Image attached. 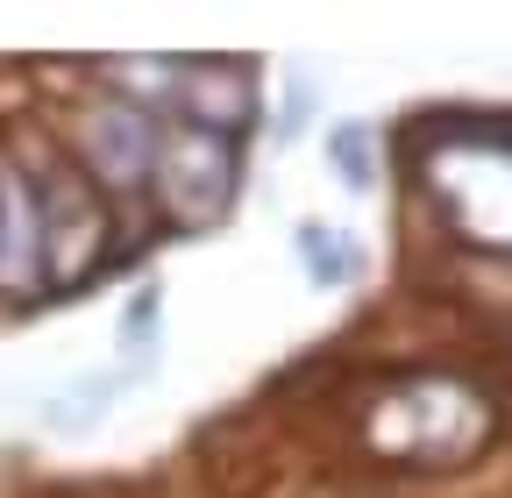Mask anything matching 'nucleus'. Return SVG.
I'll return each instance as SVG.
<instances>
[{"label":"nucleus","instance_id":"1","mask_svg":"<svg viewBox=\"0 0 512 498\" xmlns=\"http://www.w3.org/2000/svg\"><path fill=\"white\" fill-rule=\"evenodd\" d=\"M491 434H498L491 385H477L470 370H448V363L363 378V399L349 420V442L377 470H406V477H441V470L477 463L491 449Z\"/></svg>","mask_w":512,"mask_h":498},{"label":"nucleus","instance_id":"2","mask_svg":"<svg viewBox=\"0 0 512 498\" xmlns=\"http://www.w3.org/2000/svg\"><path fill=\"white\" fill-rule=\"evenodd\" d=\"M57 150L72 157L107 200H150L157 150H164V114H150V107L86 79V93H72L64 114H57Z\"/></svg>","mask_w":512,"mask_h":498},{"label":"nucleus","instance_id":"3","mask_svg":"<svg viewBox=\"0 0 512 498\" xmlns=\"http://www.w3.org/2000/svg\"><path fill=\"white\" fill-rule=\"evenodd\" d=\"M235 200H242V136L164 121V150H157V178H150L157 235L214 228V221L235 214Z\"/></svg>","mask_w":512,"mask_h":498},{"label":"nucleus","instance_id":"4","mask_svg":"<svg viewBox=\"0 0 512 498\" xmlns=\"http://www.w3.org/2000/svg\"><path fill=\"white\" fill-rule=\"evenodd\" d=\"M43 299H57L43 193H36V171L0 136V314H22V306H43Z\"/></svg>","mask_w":512,"mask_h":498},{"label":"nucleus","instance_id":"5","mask_svg":"<svg viewBox=\"0 0 512 498\" xmlns=\"http://www.w3.org/2000/svg\"><path fill=\"white\" fill-rule=\"evenodd\" d=\"M256 114H264V72H256V57H242V50L185 57V93H178L171 121H192V129H214V136H249Z\"/></svg>","mask_w":512,"mask_h":498},{"label":"nucleus","instance_id":"6","mask_svg":"<svg viewBox=\"0 0 512 498\" xmlns=\"http://www.w3.org/2000/svg\"><path fill=\"white\" fill-rule=\"evenodd\" d=\"M86 79L171 121L178 114V93H185V57H93Z\"/></svg>","mask_w":512,"mask_h":498},{"label":"nucleus","instance_id":"7","mask_svg":"<svg viewBox=\"0 0 512 498\" xmlns=\"http://www.w3.org/2000/svg\"><path fill=\"white\" fill-rule=\"evenodd\" d=\"M292 249H299V264H306V278L320 292H342V285L363 278V242L342 235V228H328V221H299L292 228Z\"/></svg>","mask_w":512,"mask_h":498},{"label":"nucleus","instance_id":"8","mask_svg":"<svg viewBox=\"0 0 512 498\" xmlns=\"http://www.w3.org/2000/svg\"><path fill=\"white\" fill-rule=\"evenodd\" d=\"M121 378H128V370H86V378H72V385H64V392L43 406V420H50L57 434H86V427H100L107 406L128 392Z\"/></svg>","mask_w":512,"mask_h":498},{"label":"nucleus","instance_id":"9","mask_svg":"<svg viewBox=\"0 0 512 498\" xmlns=\"http://www.w3.org/2000/svg\"><path fill=\"white\" fill-rule=\"evenodd\" d=\"M328 171L349 185V193H377V178H384V136L370 129V121H335L328 129Z\"/></svg>","mask_w":512,"mask_h":498},{"label":"nucleus","instance_id":"10","mask_svg":"<svg viewBox=\"0 0 512 498\" xmlns=\"http://www.w3.org/2000/svg\"><path fill=\"white\" fill-rule=\"evenodd\" d=\"M157 321H164V285L150 278V285L128 292V306H121V356L128 363H136L143 349H157Z\"/></svg>","mask_w":512,"mask_h":498},{"label":"nucleus","instance_id":"11","mask_svg":"<svg viewBox=\"0 0 512 498\" xmlns=\"http://www.w3.org/2000/svg\"><path fill=\"white\" fill-rule=\"evenodd\" d=\"M306 107H313V72L299 65V72H292V100H285V114H278V136H299Z\"/></svg>","mask_w":512,"mask_h":498}]
</instances>
